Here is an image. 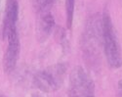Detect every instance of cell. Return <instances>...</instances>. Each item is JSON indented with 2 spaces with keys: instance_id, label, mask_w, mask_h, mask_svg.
Returning <instances> with one entry per match:
<instances>
[{
  "instance_id": "cell-1",
  "label": "cell",
  "mask_w": 122,
  "mask_h": 97,
  "mask_svg": "<svg viewBox=\"0 0 122 97\" xmlns=\"http://www.w3.org/2000/svg\"><path fill=\"white\" fill-rule=\"evenodd\" d=\"M103 45L102 21L96 16L90 17L87 21L81 38V50L85 63L95 68L101 63V49Z\"/></svg>"
},
{
  "instance_id": "cell-2",
  "label": "cell",
  "mask_w": 122,
  "mask_h": 97,
  "mask_svg": "<svg viewBox=\"0 0 122 97\" xmlns=\"http://www.w3.org/2000/svg\"><path fill=\"white\" fill-rule=\"evenodd\" d=\"M103 30V47L108 66L111 69H118L122 66V54L118 38L108 11H104L102 19Z\"/></svg>"
},
{
  "instance_id": "cell-3",
  "label": "cell",
  "mask_w": 122,
  "mask_h": 97,
  "mask_svg": "<svg viewBox=\"0 0 122 97\" xmlns=\"http://www.w3.org/2000/svg\"><path fill=\"white\" fill-rule=\"evenodd\" d=\"M66 75V65L65 63H58L36 73L32 82L35 88L41 92H54L64 84Z\"/></svg>"
},
{
  "instance_id": "cell-4",
  "label": "cell",
  "mask_w": 122,
  "mask_h": 97,
  "mask_svg": "<svg viewBox=\"0 0 122 97\" xmlns=\"http://www.w3.org/2000/svg\"><path fill=\"white\" fill-rule=\"evenodd\" d=\"M68 97H95V83L83 67H74L69 75Z\"/></svg>"
},
{
  "instance_id": "cell-5",
  "label": "cell",
  "mask_w": 122,
  "mask_h": 97,
  "mask_svg": "<svg viewBox=\"0 0 122 97\" xmlns=\"http://www.w3.org/2000/svg\"><path fill=\"white\" fill-rule=\"evenodd\" d=\"M6 39L8 41V46L3 58V69L6 74H11L16 69L20 55V39L18 30L9 32Z\"/></svg>"
},
{
  "instance_id": "cell-6",
  "label": "cell",
  "mask_w": 122,
  "mask_h": 97,
  "mask_svg": "<svg viewBox=\"0 0 122 97\" xmlns=\"http://www.w3.org/2000/svg\"><path fill=\"white\" fill-rule=\"evenodd\" d=\"M18 18H19L18 0H7L4 19H3V27H2L3 39H5L7 37L9 32L18 30L17 28Z\"/></svg>"
},
{
  "instance_id": "cell-7",
  "label": "cell",
  "mask_w": 122,
  "mask_h": 97,
  "mask_svg": "<svg viewBox=\"0 0 122 97\" xmlns=\"http://www.w3.org/2000/svg\"><path fill=\"white\" fill-rule=\"evenodd\" d=\"M40 14L41 16H40L37 24L36 37L39 42H45L52 33L56 24L53 15L50 12H43Z\"/></svg>"
},
{
  "instance_id": "cell-8",
  "label": "cell",
  "mask_w": 122,
  "mask_h": 97,
  "mask_svg": "<svg viewBox=\"0 0 122 97\" xmlns=\"http://www.w3.org/2000/svg\"><path fill=\"white\" fill-rule=\"evenodd\" d=\"M75 0H66V27L68 30L71 28L74 13Z\"/></svg>"
},
{
  "instance_id": "cell-9",
  "label": "cell",
  "mask_w": 122,
  "mask_h": 97,
  "mask_svg": "<svg viewBox=\"0 0 122 97\" xmlns=\"http://www.w3.org/2000/svg\"><path fill=\"white\" fill-rule=\"evenodd\" d=\"M55 0H35L36 8L39 13L50 12V8L53 6Z\"/></svg>"
},
{
  "instance_id": "cell-10",
  "label": "cell",
  "mask_w": 122,
  "mask_h": 97,
  "mask_svg": "<svg viewBox=\"0 0 122 97\" xmlns=\"http://www.w3.org/2000/svg\"><path fill=\"white\" fill-rule=\"evenodd\" d=\"M117 89H118V97H122V79L119 80V81H118Z\"/></svg>"
},
{
  "instance_id": "cell-11",
  "label": "cell",
  "mask_w": 122,
  "mask_h": 97,
  "mask_svg": "<svg viewBox=\"0 0 122 97\" xmlns=\"http://www.w3.org/2000/svg\"><path fill=\"white\" fill-rule=\"evenodd\" d=\"M32 97H42V96H40L39 94H33V95H32Z\"/></svg>"
},
{
  "instance_id": "cell-12",
  "label": "cell",
  "mask_w": 122,
  "mask_h": 97,
  "mask_svg": "<svg viewBox=\"0 0 122 97\" xmlns=\"http://www.w3.org/2000/svg\"><path fill=\"white\" fill-rule=\"evenodd\" d=\"M0 97H4V96H2V95H0Z\"/></svg>"
}]
</instances>
